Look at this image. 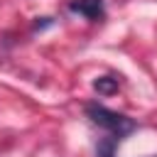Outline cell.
<instances>
[{
    "label": "cell",
    "instance_id": "cell-1",
    "mask_svg": "<svg viewBox=\"0 0 157 157\" xmlns=\"http://www.w3.org/2000/svg\"><path fill=\"white\" fill-rule=\"evenodd\" d=\"M83 110H86V115H88V120L93 125H98L101 130H105L115 140H123V137H128L130 132L137 130V123L132 118H128L125 113L110 110V108H105L101 103H86Z\"/></svg>",
    "mask_w": 157,
    "mask_h": 157
},
{
    "label": "cell",
    "instance_id": "cell-2",
    "mask_svg": "<svg viewBox=\"0 0 157 157\" xmlns=\"http://www.w3.org/2000/svg\"><path fill=\"white\" fill-rule=\"evenodd\" d=\"M69 10L86 17L88 22H101L105 17V7H103V0H71L69 2Z\"/></svg>",
    "mask_w": 157,
    "mask_h": 157
},
{
    "label": "cell",
    "instance_id": "cell-3",
    "mask_svg": "<svg viewBox=\"0 0 157 157\" xmlns=\"http://www.w3.org/2000/svg\"><path fill=\"white\" fill-rule=\"evenodd\" d=\"M118 88H120V76H115V74L98 76L93 81V91H98L101 96H113V93H118Z\"/></svg>",
    "mask_w": 157,
    "mask_h": 157
},
{
    "label": "cell",
    "instance_id": "cell-4",
    "mask_svg": "<svg viewBox=\"0 0 157 157\" xmlns=\"http://www.w3.org/2000/svg\"><path fill=\"white\" fill-rule=\"evenodd\" d=\"M118 142L120 140H115V137H103L101 142H98V147H96V157H115V150H118Z\"/></svg>",
    "mask_w": 157,
    "mask_h": 157
}]
</instances>
